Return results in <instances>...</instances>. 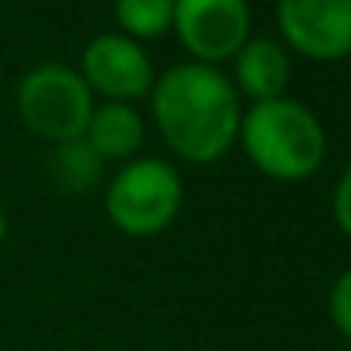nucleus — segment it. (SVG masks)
Masks as SVG:
<instances>
[{"label":"nucleus","mask_w":351,"mask_h":351,"mask_svg":"<svg viewBox=\"0 0 351 351\" xmlns=\"http://www.w3.org/2000/svg\"><path fill=\"white\" fill-rule=\"evenodd\" d=\"M154 123L164 143L188 164H212L239 136L242 106L235 86L205 62L167 69L154 86Z\"/></svg>","instance_id":"nucleus-1"},{"label":"nucleus","mask_w":351,"mask_h":351,"mask_svg":"<svg viewBox=\"0 0 351 351\" xmlns=\"http://www.w3.org/2000/svg\"><path fill=\"white\" fill-rule=\"evenodd\" d=\"M239 140L245 157L273 181H304L324 164L328 154L321 119L287 96L252 103V110L242 113Z\"/></svg>","instance_id":"nucleus-2"},{"label":"nucleus","mask_w":351,"mask_h":351,"mask_svg":"<svg viewBox=\"0 0 351 351\" xmlns=\"http://www.w3.org/2000/svg\"><path fill=\"white\" fill-rule=\"evenodd\" d=\"M181 174L157 157L130 160L106 188V215L119 232L147 239L164 232L181 212Z\"/></svg>","instance_id":"nucleus-3"},{"label":"nucleus","mask_w":351,"mask_h":351,"mask_svg":"<svg viewBox=\"0 0 351 351\" xmlns=\"http://www.w3.org/2000/svg\"><path fill=\"white\" fill-rule=\"evenodd\" d=\"M93 89L65 65H41L17 86V113L31 133L51 143L79 140L93 117Z\"/></svg>","instance_id":"nucleus-4"},{"label":"nucleus","mask_w":351,"mask_h":351,"mask_svg":"<svg viewBox=\"0 0 351 351\" xmlns=\"http://www.w3.org/2000/svg\"><path fill=\"white\" fill-rule=\"evenodd\" d=\"M171 31L198 62L219 65L249 41V7L245 0H174Z\"/></svg>","instance_id":"nucleus-5"},{"label":"nucleus","mask_w":351,"mask_h":351,"mask_svg":"<svg viewBox=\"0 0 351 351\" xmlns=\"http://www.w3.org/2000/svg\"><path fill=\"white\" fill-rule=\"evenodd\" d=\"M276 21L283 41L317 62L351 55V0H280Z\"/></svg>","instance_id":"nucleus-6"},{"label":"nucleus","mask_w":351,"mask_h":351,"mask_svg":"<svg viewBox=\"0 0 351 351\" xmlns=\"http://www.w3.org/2000/svg\"><path fill=\"white\" fill-rule=\"evenodd\" d=\"M82 79L110 103H130L150 93L154 69L147 51L126 34H99L82 51Z\"/></svg>","instance_id":"nucleus-7"},{"label":"nucleus","mask_w":351,"mask_h":351,"mask_svg":"<svg viewBox=\"0 0 351 351\" xmlns=\"http://www.w3.org/2000/svg\"><path fill=\"white\" fill-rule=\"evenodd\" d=\"M235 58V82L252 103L280 99L290 86V51L273 38L245 41Z\"/></svg>","instance_id":"nucleus-8"},{"label":"nucleus","mask_w":351,"mask_h":351,"mask_svg":"<svg viewBox=\"0 0 351 351\" xmlns=\"http://www.w3.org/2000/svg\"><path fill=\"white\" fill-rule=\"evenodd\" d=\"M147 136L143 117L130 106V103H106L99 110H93V117L86 123L82 140L103 157V160H126L140 150Z\"/></svg>","instance_id":"nucleus-9"},{"label":"nucleus","mask_w":351,"mask_h":351,"mask_svg":"<svg viewBox=\"0 0 351 351\" xmlns=\"http://www.w3.org/2000/svg\"><path fill=\"white\" fill-rule=\"evenodd\" d=\"M51 174L55 181L72 191V195H89L99 178H103V157L79 136V140H65L55 147V157H51Z\"/></svg>","instance_id":"nucleus-10"},{"label":"nucleus","mask_w":351,"mask_h":351,"mask_svg":"<svg viewBox=\"0 0 351 351\" xmlns=\"http://www.w3.org/2000/svg\"><path fill=\"white\" fill-rule=\"evenodd\" d=\"M117 24L126 38H160L174 27V0H117Z\"/></svg>","instance_id":"nucleus-11"},{"label":"nucleus","mask_w":351,"mask_h":351,"mask_svg":"<svg viewBox=\"0 0 351 351\" xmlns=\"http://www.w3.org/2000/svg\"><path fill=\"white\" fill-rule=\"evenodd\" d=\"M328 307H331L335 328H338L345 338H351V269H345V273L335 280L331 297H328Z\"/></svg>","instance_id":"nucleus-12"},{"label":"nucleus","mask_w":351,"mask_h":351,"mask_svg":"<svg viewBox=\"0 0 351 351\" xmlns=\"http://www.w3.org/2000/svg\"><path fill=\"white\" fill-rule=\"evenodd\" d=\"M331 212H335V222L345 235H351V167L341 174L338 188H335V202H331Z\"/></svg>","instance_id":"nucleus-13"},{"label":"nucleus","mask_w":351,"mask_h":351,"mask_svg":"<svg viewBox=\"0 0 351 351\" xmlns=\"http://www.w3.org/2000/svg\"><path fill=\"white\" fill-rule=\"evenodd\" d=\"M3 232H7V219H3V208H0V239H3Z\"/></svg>","instance_id":"nucleus-14"}]
</instances>
